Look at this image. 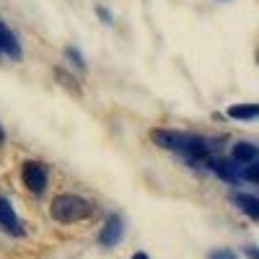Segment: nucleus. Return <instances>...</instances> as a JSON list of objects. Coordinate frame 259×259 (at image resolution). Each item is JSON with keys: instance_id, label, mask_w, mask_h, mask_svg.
Masks as SVG:
<instances>
[{"instance_id": "nucleus-1", "label": "nucleus", "mask_w": 259, "mask_h": 259, "mask_svg": "<svg viewBox=\"0 0 259 259\" xmlns=\"http://www.w3.org/2000/svg\"><path fill=\"white\" fill-rule=\"evenodd\" d=\"M50 215L57 223H78L94 215V205L78 194H57L50 205Z\"/></svg>"}, {"instance_id": "nucleus-2", "label": "nucleus", "mask_w": 259, "mask_h": 259, "mask_svg": "<svg viewBox=\"0 0 259 259\" xmlns=\"http://www.w3.org/2000/svg\"><path fill=\"white\" fill-rule=\"evenodd\" d=\"M21 182L24 187L34 194H41L47 189V182H50V174H47V166L39 163V161H26L21 166Z\"/></svg>"}, {"instance_id": "nucleus-3", "label": "nucleus", "mask_w": 259, "mask_h": 259, "mask_svg": "<svg viewBox=\"0 0 259 259\" xmlns=\"http://www.w3.org/2000/svg\"><path fill=\"white\" fill-rule=\"evenodd\" d=\"M122 233H124L122 218L119 215H109L106 223H104V228H101V233H99V244L101 246H114V244L122 241Z\"/></svg>"}, {"instance_id": "nucleus-4", "label": "nucleus", "mask_w": 259, "mask_h": 259, "mask_svg": "<svg viewBox=\"0 0 259 259\" xmlns=\"http://www.w3.org/2000/svg\"><path fill=\"white\" fill-rule=\"evenodd\" d=\"M210 140L202 138V135H184V143H182V150L189 156V158H197V161H205L210 156Z\"/></svg>"}, {"instance_id": "nucleus-5", "label": "nucleus", "mask_w": 259, "mask_h": 259, "mask_svg": "<svg viewBox=\"0 0 259 259\" xmlns=\"http://www.w3.org/2000/svg\"><path fill=\"white\" fill-rule=\"evenodd\" d=\"M0 228L8 231V233H13V236L24 233L18 215H16V210H13V205H11V200H6V197H0Z\"/></svg>"}, {"instance_id": "nucleus-6", "label": "nucleus", "mask_w": 259, "mask_h": 259, "mask_svg": "<svg viewBox=\"0 0 259 259\" xmlns=\"http://www.w3.org/2000/svg\"><path fill=\"white\" fill-rule=\"evenodd\" d=\"M150 140H153L156 145H161V148H166V150H182L184 135L174 133V130H153V133H150Z\"/></svg>"}, {"instance_id": "nucleus-7", "label": "nucleus", "mask_w": 259, "mask_h": 259, "mask_svg": "<svg viewBox=\"0 0 259 259\" xmlns=\"http://www.w3.org/2000/svg\"><path fill=\"white\" fill-rule=\"evenodd\" d=\"M210 168L212 174H218L223 182H239V166H233V161L228 158H210Z\"/></svg>"}, {"instance_id": "nucleus-8", "label": "nucleus", "mask_w": 259, "mask_h": 259, "mask_svg": "<svg viewBox=\"0 0 259 259\" xmlns=\"http://www.w3.org/2000/svg\"><path fill=\"white\" fill-rule=\"evenodd\" d=\"M256 156H259V150H256L254 143L241 140V143L233 145V161H236V163H246V166H249V163L256 161Z\"/></svg>"}, {"instance_id": "nucleus-9", "label": "nucleus", "mask_w": 259, "mask_h": 259, "mask_svg": "<svg viewBox=\"0 0 259 259\" xmlns=\"http://www.w3.org/2000/svg\"><path fill=\"white\" fill-rule=\"evenodd\" d=\"M233 202L239 205L251 221H259V200L254 197V194H244V192H236L233 194Z\"/></svg>"}, {"instance_id": "nucleus-10", "label": "nucleus", "mask_w": 259, "mask_h": 259, "mask_svg": "<svg viewBox=\"0 0 259 259\" xmlns=\"http://www.w3.org/2000/svg\"><path fill=\"white\" fill-rule=\"evenodd\" d=\"M0 50H3L6 55H11L13 60H18V57H21V47H18V41H16V36H13L6 26H0Z\"/></svg>"}, {"instance_id": "nucleus-11", "label": "nucleus", "mask_w": 259, "mask_h": 259, "mask_svg": "<svg viewBox=\"0 0 259 259\" xmlns=\"http://www.w3.org/2000/svg\"><path fill=\"white\" fill-rule=\"evenodd\" d=\"M259 114V106L256 104H236L228 109V117L231 119H256Z\"/></svg>"}, {"instance_id": "nucleus-12", "label": "nucleus", "mask_w": 259, "mask_h": 259, "mask_svg": "<svg viewBox=\"0 0 259 259\" xmlns=\"http://www.w3.org/2000/svg\"><path fill=\"white\" fill-rule=\"evenodd\" d=\"M239 177H244V179H249V182H259V166H256V161L249 163L246 171H244V174H239Z\"/></svg>"}, {"instance_id": "nucleus-13", "label": "nucleus", "mask_w": 259, "mask_h": 259, "mask_svg": "<svg viewBox=\"0 0 259 259\" xmlns=\"http://www.w3.org/2000/svg\"><path fill=\"white\" fill-rule=\"evenodd\" d=\"M207 259H239V256H236V251H231V249H218V251H212Z\"/></svg>"}, {"instance_id": "nucleus-14", "label": "nucleus", "mask_w": 259, "mask_h": 259, "mask_svg": "<svg viewBox=\"0 0 259 259\" xmlns=\"http://www.w3.org/2000/svg\"><path fill=\"white\" fill-rule=\"evenodd\" d=\"M65 55H68L75 65H78V68H85V62H83V57H80V52L78 50H73V47H68V50H65Z\"/></svg>"}, {"instance_id": "nucleus-15", "label": "nucleus", "mask_w": 259, "mask_h": 259, "mask_svg": "<svg viewBox=\"0 0 259 259\" xmlns=\"http://www.w3.org/2000/svg\"><path fill=\"white\" fill-rule=\"evenodd\" d=\"M246 254H249V259H256V249L254 246H246Z\"/></svg>"}, {"instance_id": "nucleus-16", "label": "nucleus", "mask_w": 259, "mask_h": 259, "mask_svg": "<svg viewBox=\"0 0 259 259\" xmlns=\"http://www.w3.org/2000/svg\"><path fill=\"white\" fill-rule=\"evenodd\" d=\"M130 259H150V256H148V254H143V251H138V254H133Z\"/></svg>"}, {"instance_id": "nucleus-17", "label": "nucleus", "mask_w": 259, "mask_h": 259, "mask_svg": "<svg viewBox=\"0 0 259 259\" xmlns=\"http://www.w3.org/2000/svg\"><path fill=\"white\" fill-rule=\"evenodd\" d=\"M99 16H101V18H104V21H106V24H109V13H106V11H104V8H99Z\"/></svg>"}, {"instance_id": "nucleus-18", "label": "nucleus", "mask_w": 259, "mask_h": 259, "mask_svg": "<svg viewBox=\"0 0 259 259\" xmlns=\"http://www.w3.org/2000/svg\"><path fill=\"white\" fill-rule=\"evenodd\" d=\"M3 140H6V133H3V127H0V145H3Z\"/></svg>"}, {"instance_id": "nucleus-19", "label": "nucleus", "mask_w": 259, "mask_h": 259, "mask_svg": "<svg viewBox=\"0 0 259 259\" xmlns=\"http://www.w3.org/2000/svg\"><path fill=\"white\" fill-rule=\"evenodd\" d=\"M0 26H3V24H0Z\"/></svg>"}]
</instances>
